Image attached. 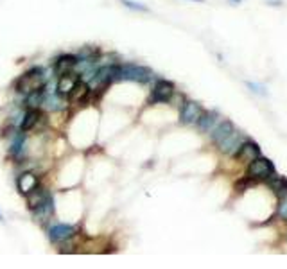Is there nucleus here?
<instances>
[{
  "mask_svg": "<svg viewBox=\"0 0 287 269\" xmlns=\"http://www.w3.org/2000/svg\"><path fill=\"white\" fill-rule=\"evenodd\" d=\"M45 86V77L43 72L38 68H33L29 72H25L24 75H20V79L16 81V92H20L24 95H29L33 92L43 90Z\"/></svg>",
  "mask_w": 287,
  "mask_h": 269,
  "instance_id": "2",
  "label": "nucleus"
},
{
  "mask_svg": "<svg viewBox=\"0 0 287 269\" xmlns=\"http://www.w3.org/2000/svg\"><path fill=\"white\" fill-rule=\"evenodd\" d=\"M174 85L167 79H158L154 83L153 92H151V104H158V102H169L174 97Z\"/></svg>",
  "mask_w": 287,
  "mask_h": 269,
  "instance_id": "5",
  "label": "nucleus"
},
{
  "mask_svg": "<svg viewBox=\"0 0 287 269\" xmlns=\"http://www.w3.org/2000/svg\"><path fill=\"white\" fill-rule=\"evenodd\" d=\"M47 235H49L50 242L61 244V242H67V240H70L72 237L77 235V226L67 223H58L47 230Z\"/></svg>",
  "mask_w": 287,
  "mask_h": 269,
  "instance_id": "4",
  "label": "nucleus"
},
{
  "mask_svg": "<svg viewBox=\"0 0 287 269\" xmlns=\"http://www.w3.org/2000/svg\"><path fill=\"white\" fill-rule=\"evenodd\" d=\"M79 81H81L79 74H74V72L60 75V81H58V86H56V94L61 95V97H69V94L74 90V86L77 85Z\"/></svg>",
  "mask_w": 287,
  "mask_h": 269,
  "instance_id": "10",
  "label": "nucleus"
},
{
  "mask_svg": "<svg viewBox=\"0 0 287 269\" xmlns=\"http://www.w3.org/2000/svg\"><path fill=\"white\" fill-rule=\"evenodd\" d=\"M248 88H251V92H255V94L258 95H266V92H264V88L260 85H255V83H246Z\"/></svg>",
  "mask_w": 287,
  "mask_h": 269,
  "instance_id": "22",
  "label": "nucleus"
},
{
  "mask_svg": "<svg viewBox=\"0 0 287 269\" xmlns=\"http://www.w3.org/2000/svg\"><path fill=\"white\" fill-rule=\"evenodd\" d=\"M0 221H4V215H2V214H0Z\"/></svg>",
  "mask_w": 287,
  "mask_h": 269,
  "instance_id": "25",
  "label": "nucleus"
},
{
  "mask_svg": "<svg viewBox=\"0 0 287 269\" xmlns=\"http://www.w3.org/2000/svg\"><path fill=\"white\" fill-rule=\"evenodd\" d=\"M41 122H43V113H41L38 108H31V110L24 115L20 130L22 131H33V130H36Z\"/></svg>",
  "mask_w": 287,
  "mask_h": 269,
  "instance_id": "11",
  "label": "nucleus"
},
{
  "mask_svg": "<svg viewBox=\"0 0 287 269\" xmlns=\"http://www.w3.org/2000/svg\"><path fill=\"white\" fill-rule=\"evenodd\" d=\"M233 156H235L239 162L250 164V162H253L257 156H260V147H258V144L251 142V140H244L243 144H241V147H239V151Z\"/></svg>",
  "mask_w": 287,
  "mask_h": 269,
  "instance_id": "8",
  "label": "nucleus"
},
{
  "mask_svg": "<svg viewBox=\"0 0 287 269\" xmlns=\"http://www.w3.org/2000/svg\"><path fill=\"white\" fill-rule=\"evenodd\" d=\"M230 2H232V4H241L243 0H230Z\"/></svg>",
  "mask_w": 287,
  "mask_h": 269,
  "instance_id": "23",
  "label": "nucleus"
},
{
  "mask_svg": "<svg viewBox=\"0 0 287 269\" xmlns=\"http://www.w3.org/2000/svg\"><path fill=\"white\" fill-rule=\"evenodd\" d=\"M33 214H35V217L38 221H47L50 217V215L54 214V204H52V200H47L43 204H40L38 208L33 210Z\"/></svg>",
  "mask_w": 287,
  "mask_h": 269,
  "instance_id": "18",
  "label": "nucleus"
},
{
  "mask_svg": "<svg viewBox=\"0 0 287 269\" xmlns=\"http://www.w3.org/2000/svg\"><path fill=\"white\" fill-rule=\"evenodd\" d=\"M153 79V72L147 67L133 65V63H126V65H117V75L115 81H135V83H149Z\"/></svg>",
  "mask_w": 287,
  "mask_h": 269,
  "instance_id": "1",
  "label": "nucleus"
},
{
  "mask_svg": "<svg viewBox=\"0 0 287 269\" xmlns=\"http://www.w3.org/2000/svg\"><path fill=\"white\" fill-rule=\"evenodd\" d=\"M251 185H255V179L250 178V176H246L244 179H241L237 185H235V189H237V192H244L246 189H250Z\"/></svg>",
  "mask_w": 287,
  "mask_h": 269,
  "instance_id": "20",
  "label": "nucleus"
},
{
  "mask_svg": "<svg viewBox=\"0 0 287 269\" xmlns=\"http://www.w3.org/2000/svg\"><path fill=\"white\" fill-rule=\"evenodd\" d=\"M16 187L20 190V194L29 196L33 190H36L40 187V179H38V176L35 172H24V174H20L16 178Z\"/></svg>",
  "mask_w": 287,
  "mask_h": 269,
  "instance_id": "9",
  "label": "nucleus"
},
{
  "mask_svg": "<svg viewBox=\"0 0 287 269\" xmlns=\"http://www.w3.org/2000/svg\"><path fill=\"white\" fill-rule=\"evenodd\" d=\"M275 174V165L269 158L257 156V158L248 164V176L253 179H269Z\"/></svg>",
  "mask_w": 287,
  "mask_h": 269,
  "instance_id": "3",
  "label": "nucleus"
},
{
  "mask_svg": "<svg viewBox=\"0 0 287 269\" xmlns=\"http://www.w3.org/2000/svg\"><path fill=\"white\" fill-rule=\"evenodd\" d=\"M203 108L201 104L194 102V101H185L183 106H181V111H179V122L185 126H192L198 124L199 117L203 115Z\"/></svg>",
  "mask_w": 287,
  "mask_h": 269,
  "instance_id": "6",
  "label": "nucleus"
},
{
  "mask_svg": "<svg viewBox=\"0 0 287 269\" xmlns=\"http://www.w3.org/2000/svg\"><path fill=\"white\" fill-rule=\"evenodd\" d=\"M190 2H203V0H190Z\"/></svg>",
  "mask_w": 287,
  "mask_h": 269,
  "instance_id": "24",
  "label": "nucleus"
},
{
  "mask_svg": "<svg viewBox=\"0 0 287 269\" xmlns=\"http://www.w3.org/2000/svg\"><path fill=\"white\" fill-rule=\"evenodd\" d=\"M90 95V86L88 83H84V81H79L77 85L74 86V90L69 94V99L70 102H75V104H79V102H84L86 97Z\"/></svg>",
  "mask_w": 287,
  "mask_h": 269,
  "instance_id": "16",
  "label": "nucleus"
},
{
  "mask_svg": "<svg viewBox=\"0 0 287 269\" xmlns=\"http://www.w3.org/2000/svg\"><path fill=\"white\" fill-rule=\"evenodd\" d=\"M277 214H278V217H282V219L287 221V198H282V200H280Z\"/></svg>",
  "mask_w": 287,
  "mask_h": 269,
  "instance_id": "21",
  "label": "nucleus"
},
{
  "mask_svg": "<svg viewBox=\"0 0 287 269\" xmlns=\"http://www.w3.org/2000/svg\"><path fill=\"white\" fill-rule=\"evenodd\" d=\"M219 124L217 111H203L198 120V128L201 133H212V130Z\"/></svg>",
  "mask_w": 287,
  "mask_h": 269,
  "instance_id": "13",
  "label": "nucleus"
},
{
  "mask_svg": "<svg viewBox=\"0 0 287 269\" xmlns=\"http://www.w3.org/2000/svg\"><path fill=\"white\" fill-rule=\"evenodd\" d=\"M243 133L237 130H233L232 133L228 134L226 138H223L221 142H219V151L221 153H224V155H235L239 151V147H241V144H243Z\"/></svg>",
  "mask_w": 287,
  "mask_h": 269,
  "instance_id": "7",
  "label": "nucleus"
},
{
  "mask_svg": "<svg viewBox=\"0 0 287 269\" xmlns=\"http://www.w3.org/2000/svg\"><path fill=\"white\" fill-rule=\"evenodd\" d=\"M267 181V187L271 189V192L277 198H287V178H284V176H277L273 174L269 179H266Z\"/></svg>",
  "mask_w": 287,
  "mask_h": 269,
  "instance_id": "15",
  "label": "nucleus"
},
{
  "mask_svg": "<svg viewBox=\"0 0 287 269\" xmlns=\"http://www.w3.org/2000/svg\"><path fill=\"white\" fill-rule=\"evenodd\" d=\"M128 9H133V11H142V13H145V11H149L147 7L144 4H139V2H133V0H120Z\"/></svg>",
  "mask_w": 287,
  "mask_h": 269,
  "instance_id": "19",
  "label": "nucleus"
},
{
  "mask_svg": "<svg viewBox=\"0 0 287 269\" xmlns=\"http://www.w3.org/2000/svg\"><path fill=\"white\" fill-rule=\"evenodd\" d=\"M49 198H50L49 192H47L45 189H40V187H38V189L33 190V192L27 196V204H29L31 210H35V208H38L40 204H43Z\"/></svg>",
  "mask_w": 287,
  "mask_h": 269,
  "instance_id": "17",
  "label": "nucleus"
},
{
  "mask_svg": "<svg viewBox=\"0 0 287 269\" xmlns=\"http://www.w3.org/2000/svg\"><path fill=\"white\" fill-rule=\"evenodd\" d=\"M77 61L79 60H77L75 56H70V54H65V56H61V58H58V60H56V65H54L56 75H65V74L74 72Z\"/></svg>",
  "mask_w": 287,
  "mask_h": 269,
  "instance_id": "12",
  "label": "nucleus"
},
{
  "mask_svg": "<svg viewBox=\"0 0 287 269\" xmlns=\"http://www.w3.org/2000/svg\"><path fill=\"white\" fill-rule=\"evenodd\" d=\"M233 130H235L233 122H230V120H219V124L215 126L212 130V133H210V138H212L214 144H219V142L223 138H226Z\"/></svg>",
  "mask_w": 287,
  "mask_h": 269,
  "instance_id": "14",
  "label": "nucleus"
}]
</instances>
